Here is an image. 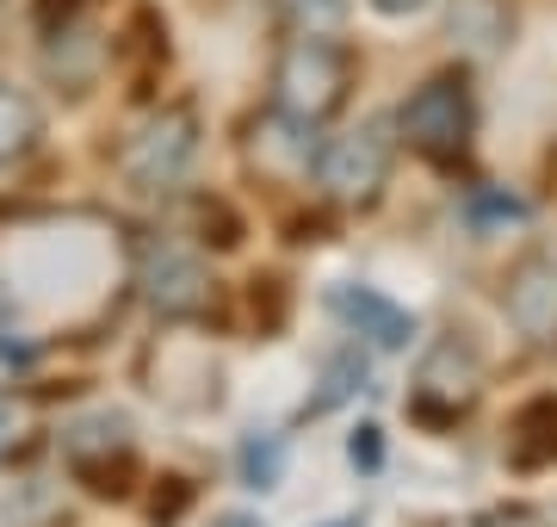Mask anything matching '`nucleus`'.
<instances>
[{
  "label": "nucleus",
  "mask_w": 557,
  "mask_h": 527,
  "mask_svg": "<svg viewBox=\"0 0 557 527\" xmlns=\"http://www.w3.org/2000/svg\"><path fill=\"white\" fill-rule=\"evenodd\" d=\"M347 94H354V57L341 50L335 38H310V32H298V38L278 50V69H273V100L285 119L298 124H329L347 106Z\"/></svg>",
  "instance_id": "1"
},
{
  "label": "nucleus",
  "mask_w": 557,
  "mask_h": 527,
  "mask_svg": "<svg viewBox=\"0 0 557 527\" xmlns=\"http://www.w3.org/2000/svg\"><path fill=\"white\" fill-rule=\"evenodd\" d=\"M193 162H199V112L186 100L161 106L156 119H143L131 131V143L119 149V174L137 193H168V186H180Z\"/></svg>",
  "instance_id": "2"
},
{
  "label": "nucleus",
  "mask_w": 557,
  "mask_h": 527,
  "mask_svg": "<svg viewBox=\"0 0 557 527\" xmlns=\"http://www.w3.org/2000/svg\"><path fill=\"white\" fill-rule=\"evenodd\" d=\"M471 124H478V106H471V75L465 69L428 75L397 112V131L416 143L421 156H458L471 143Z\"/></svg>",
  "instance_id": "3"
},
{
  "label": "nucleus",
  "mask_w": 557,
  "mask_h": 527,
  "mask_svg": "<svg viewBox=\"0 0 557 527\" xmlns=\"http://www.w3.org/2000/svg\"><path fill=\"white\" fill-rule=\"evenodd\" d=\"M391 156H397L391 124L366 119V124L341 131V137H329L317 149V186L335 205H372L379 186H384V174H391Z\"/></svg>",
  "instance_id": "4"
},
{
  "label": "nucleus",
  "mask_w": 557,
  "mask_h": 527,
  "mask_svg": "<svg viewBox=\"0 0 557 527\" xmlns=\"http://www.w3.org/2000/svg\"><path fill=\"white\" fill-rule=\"evenodd\" d=\"M137 285H143V305L156 310V317H199L211 305V273H205V261L186 243H168V236L143 243Z\"/></svg>",
  "instance_id": "5"
},
{
  "label": "nucleus",
  "mask_w": 557,
  "mask_h": 527,
  "mask_svg": "<svg viewBox=\"0 0 557 527\" xmlns=\"http://www.w3.org/2000/svg\"><path fill=\"white\" fill-rule=\"evenodd\" d=\"M478 385H483V354L465 335H446V342L428 347V360L416 372V409L446 404V416H458V409L478 397Z\"/></svg>",
  "instance_id": "6"
},
{
  "label": "nucleus",
  "mask_w": 557,
  "mask_h": 527,
  "mask_svg": "<svg viewBox=\"0 0 557 527\" xmlns=\"http://www.w3.org/2000/svg\"><path fill=\"white\" fill-rule=\"evenodd\" d=\"M508 323L527 335V342H557V261L533 255V261L515 267V280H508Z\"/></svg>",
  "instance_id": "7"
},
{
  "label": "nucleus",
  "mask_w": 557,
  "mask_h": 527,
  "mask_svg": "<svg viewBox=\"0 0 557 527\" xmlns=\"http://www.w3.org/2000/svg\"><path fill=\"white\" fill-rule=\"evenodd\" d=\"M329 305H335L341 323L354 329V335H366L372 347H409L416 342V317L403 305H391L384 292H372V285H335Z\"/></svg>",
  "instance_id": "8"
},
{
  "label": "nucleus",
  "mask_w": 557,
  "mask_h": 527,
  "mask_svg": "<svg viewBox=\"0 0 557 527\" xmlns=\"http://www.w3.org/2000/svg\"><path fill=\"white\" fill-rule=\"evenodd\" d=\"M112 62H119L137 87L161 75V62H168V20H161L156 7H137V13H131L124 38L112 44Z\"/></svg>",
  "instance_id": "9"
},
{
  "label": "nucleus",
  "mask_w": 557,
  "mask_h": 527,
  "mask_svg": "<svg viewBox=\"0 0 557 527\" xmlns=\"http://www.w3.org/2000/svg\"><path fill=\"white\" fill-rule=\"evenodd\" d=\"M446 25H453V38L465 44L471 57H496L502 44H508V32H515V13H508L502 0H453Z\"/></svg>",
  "instance_id": "10"
},
{
  "label": "nucleus",
  "mask_w": 557,
  "mask_h": 527,
  "mask_svg": "<svg viewBox=\"0 0 557 527\" xmlns=\"http://www.w3.org/2000/svg\"><path fill=\"white\" fill-rule=\"evenodd\" d=\"M508 453L515 466H552L557 459V397H539L515 416V434H508Z\"/></svg>",
  "instance_id": "11"
},
{
  "label": "nucleus",
  "mask_w": 557,
  "mask_h": 527,
  "mask_svg": "<svg viewBox=\"0 0 557 527\" xmlns=\"http://www.w3.org/2000/svg\"><path fill=\"white\" fill-rule=\"evenodd\" d=\"M32 143H38V106L20 87H0V168L32 156Z\"/></svg>",
  "instance_id": "12"
},
{
  "label": "nucleus",
  "mask_w": 557,
  "mask_h": 527,
  "mask_svg": "<svg viewBox=\"0 0 557 527\" xmlns=\"http://www.w3.org/2000/svg\"><path fill=\"white\" fill-rule=\"evenodd\" d=\"M359 385H366V354H359V347H341L335 360L322 366V391L310 397V416H329V409L347 404Z\"/></svg>",
  "instance_id": "13"
},
{
  "label": "nucleus",
  "mask_w": 557,
  "mask_h": 527,
  "mask_svg": "<svg viewBox=\"0 0 557 527\" xmlns=\"http://www.w3.org/2000/svg\"><path fill=\"white\" fill-rule=\"evenodd\" d=\"M471 223L478 230H496V223H520L527 218V199H515V193H502V186H483V193H471Z\"/></svg>",
  "instance_id": "14"
},
{
  "label": "nucleus",
  "mask_w": 557,
  "mask_h": 527,
  "mask_svg": "<svg viewBox=\"0 0 557 527\" xmlns=\"http://www.w3.org/2000/svg\"><path fill=\"white\" fill-rule=\"evenodd\" d=\"M285 20L298 32H310V38H329L347 20V0H285Z\"/></svg>",
  "instance_id": "15"
},
{
  "label": "nucleus",
  "mask_w": 557,
  "mask_h": 527,
  "mask_svg": "<svg viewBox=\"0 0 557 527\" xmlns=\"http://www.w3.org/2000/svg\"><path fill=\"white\" fill-rule=\"evenodd\" d=\"M94 7L100 0H32V25H38L44 38H57V32H75Z\"/></svg>",
  "instance_id": "16"
},
{
  "label": "nucleus",
  "mask_w": 557,
  "mask_h": 527,
  "mask_svg": "<svg viewBox=\"0 0 557 527\" xmlns=\"http://www.w3.org/2000/svg\"><path fill=\"white\" fill-rule=\"evenodd\" d=\"M242 471H248V485H278V471H285V441L267 434V441H248L242 446Z\"/></svg>",
  "instance_id": "17"
},
{
  "label": "nucleus",
  "mask_w": 557,
  "mask_h": 527,
  "mask_svg": "<svg viewBox=\"0 0 557 527\" xmlns=\"http://www.w3.org/2000/svg\"><path fill=\"white\" fill-rule=\"evenodd\" d=\"M347 453H354V466L372 471V466H379V428H359L354 441H347Z\"/></svg>",
  "instance_id": "18"
},
{
  "label": "nucleus",
  "mask_w": 557,
  "mask_h": 527,
  "mask_svg": "<svg viewBox=\"0 0 557 527\" xmlns=\"http://www.w3.org/2000/svg\"><path fill=\"white\" fill-rule=\"evenodd\" d=\"M372 7H379L384 20H409V13H421V7H428V0H372Z\"/></svg>",
  "instance_id": "19"
},
{
  "label": "nucleus",
  "mask_w": 557,
  "mask_h": 527,
  "mask_svg": "<svg viewBox=\"0 0 557 527\" xmlns=\"http://www.w3.org/2000/svg\"><path fill=\"white\" fill-rule=\"evenodd\" d=\"M478 527H539V515H527V508H508V515H490V522Z\"/></svg>",
  "instance_id": "20"
},
{
  "label": "nucleus",
  "mask_w": 557,
  "mask_h": 527,
  "mask_svg": "<svg viewBox=\"0 0 557 527\" xmlns=\"http://www.w3.org/2000/svg\"><path fill=\"white\" fill-rule=\"evenodd\" d=\"M223 527H255V522H248V515H230V522H223Z\"/></svg>",
  "instance_id": "21"
},
{
  "label": "nucleus",
  "mask_w": 557,
  "mask_h": 527,
  "mask_svg": "<svg viewBox=\"0 0 557 527\" xmlns=\"http://www.w3.org/2000/svg\"><path fill=\"white\" fill-rule=\"evenodd\" d=\"M329 527H359V522H354V515H347V522H329Z\"/></svg>",
  "instance_id": "22"
}]
</instances>
